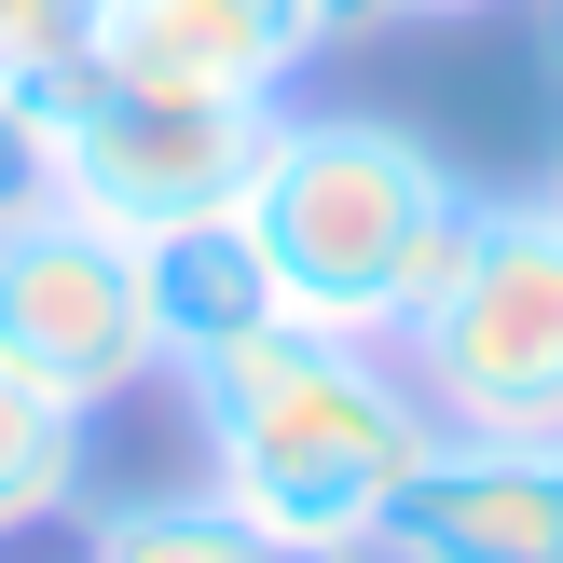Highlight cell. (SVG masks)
Segmentation results:
<instances>
[{
    "label": "cell",
    "mask_w": 563,
    "mask_h": 563,
    "mask_svg": "<svg viewBox=\"0 0 563 563\" xmlns=\"http://www.w3.org/2000/svg\"><path fill=\"white\" fill-rule=\"evenodd\" d=\"M179 399H192L207 495H234L262 537H330V550H372L385 509H399V482L440 440V412L399 372V344L302 330V317H275L262 344L179 372Z\"/></svg>",
    "instance_id": "obj_1"
},
{
    "label": "cell",
    "mask_w": 563,
    "mask_h": 563,
    "mask_svg": "<svg viewBox=\"0 0 563 563\" xmlns=\"http://www.w3.org/2000/svg\"><path fill=\"white\" fill-rule=\"evenodd\" d=\"M247 234H262L302 330L399 344L454 289L467 234H482V192L385 110H275V152L247 179Z\"/></svg>",
    "instance_id": "obj_2"
},
{
    "label": "cell",
    "mask_w": 563,
    "mask_h": 563,
    "mask_svg": "<svg viewBox=\"0 0 563 563\" xmlns=\"http://www.w3.org/2000/svg\"><path fill=\"white\" fill-rule=\"evenodd\" d=\"M399 372L467 440H563V220L537 192H482V234L399 330Z\"/></svg>",
    "instance_id": "obj_3"
},
{
    "label": "cell",
    "mask_w": 563,
    "mask_h": 563,
    "mask_svg": "<svg viewBox=\"0 0 563 563\" xmlns=\"http://www.w3.org/2000/svg\"><path fill=\"white\" fill-rule=\"evenodd\" d=\"M42 97H55V207L137 247L234 220L275 152V110H289V97H152V82H97V69H55Z\"/></svg>",
    "instance_id": "obj_4"
},
{
    "label": "cell",
    "mask_w": 563,
    "mask_h": 563,
    "mask_svg": "<svg viewBox=\"0 0 563 563\" xmlns=\"http://www.w3.org/2000/svg\"><path fill=\"white\" fill-rule=\"evenodd\" d=\"M0 357L27 385H55L69 412H110L137 385H165V330H152V262L137 234L82 207H42L0 234Z\"/></svg>",
    "instance_id": "obj_5"
},
{
    "label": "cell",
    "mask_w": 563,
    "mask_h": 563,
    "mask_svg": "<svg viewBox=\"0 0 563 563\" xmlns=\"http://www.w3.org/2000/svg\"><path fill=\"white\" fill-rule=\"evenodd\" d=\"M372 550L385 563H563V440H467V427H440Z\"/></svg>",
    "instance_id": "obj_6"
},
{
    "label": "cell",
    "mask_w": 563,
    "mask_h": 563,
    "mask_svg": "<svg viewBox=\"0 0 563 563\" xmlns=\"http://www.w3.org/2000/svg\"><path fill=\"white\" fill-rule=\"evenodd\" d=\"M302 14L289 0H97L82 69L152 82V97H289L302 82Z\"/></svg>",
    "instance_id": "obj_7"
},
{
    "label": "cell",
    "mask_w": 563,
    "mask_h": 563,
    "mask_svg": "<svg viewBox=\"0 0 563 563\" xmlns=\"http://www.w3.org/2000/svg\"><path fill=\"white\" fill-rule=\"evenodd\" d=\"M137 262H152L165 385L207 372V357H234V344H262V330L289 317V289H275V262H262V234H247V207H234V220H192V234H152Z\"/></svg>",
    "instance_id": "obj_8"
},
{
    "label": "cell",
    "mask_w": 563,
    "mask_h": 563,
    "mask_svg": "<svg viewBox=\"0 0 563 563\" xmlns=\"http://www.w3.org/2000/svg\"><path fill=\"white\" fill-rule=\"evenodd\" d=\"M82 482H97V412H69L55 385H27L14 357H0V537L69 522Z\"/></svg>",
    "instance_id": "obj_9"
},
{
    "label": "cell",
    "mask_w": 563,
    "mask_h": 563,
    "mask_svg": "<svg viewBox=\"0 0 563 563\" xmlns=\"http://www.w3.org/2000/svg\"><path fill=\"white\" fill-rule=\"evenodd\" d=\"M82 563H262V522L207 482L192 495H110L82 522Z\"/></svg>",
    "instance_id": "obj_10"
},
{
    "label": "cell",
    "mask_w": 563,
    "mask_h": 563,
    "mask_svg": "<svg viewBox=\"0 0 563 563\" xmlns=\"http://www.w3.org/2000/svg\"><path fill=\"white\" fill-rule=\"evenodd\" d=\"M55 207V97L42 82H0V234Z\"/></svg>",
    "instance_id": "obj_11"
},
{
    "label": "cell",
    "mask_w": 563,
    "mask_h": 563,
    "mask_svg": "<svg viewBox=\"0 0 563 563\" xmlns=\"http://www.w3.org/2000/svg\"><path fill=\"white\" fill-rule=\"evenodd\" d=\"M82 27H97V0H0V82L82 69Z\"/></svg>",
    "instance_id": "obj_12"
},
{
    "label": "cell",
    "mask_w": 563,
    "mask_h": 563,
    "mask_svg": "<svg viewBox=\"0 0 563 563\" xmlns=\"http://www.w3.org/2000/svg\"><path fill=\"white\" fill-rule=\"evenodd\" d=\"M289 14H302V42H372V27H399V0H289Z\"/></svg>",
    "instance_id": "obj_13"
},
{
    "label": "cell",
    "mask_w": 563,
    "mask_h": 563,
    "mask_svg": "<svg viewBox=\"0 0 563 563\" xmlns=\"http://www.w3.org/2000/svg\"><path fill=\"white\" fill-rule=\"evenodd\" d=\"M262 563H385V550H330V537H262Z\"/></svg>",
    "instance_id": "obj_14"
},
{
    "label": "cell",
    "mask_w": 563,
    "mask_h": 563,
    "mask_svg": "<svg viewBox=\"0 0 563 563\" xmlns=\"http://www.w3.org/2000/svg\"><path fill=\"white\" fill-rule=\"evenodd\" d=\"M399 14H509V0H399Z\"/></svg>",
    "instance_id": "obj_15"
},
{
    "label": "cell",
    "mask_w": 563,
    "mask_h": 563,
    "mask_svg": "<svg viewBox=\"0 0 563 563\" xmlns=\"http://www.w3.org/2000/svg\"><path fill=\"white\" fill-rule=\"evenodd\" d=\"M537 207H550V220H563V137H550V179H537Z\"/></svg>",
    "instance_id": "obj_16"
},
{
    "label": "cell",
    "mask_w": 563,
    "mask_h": 563,
    "mask_svg": "<svg viewBox=\"0 0 563 563\" xmlns=\"http://www.w3.org/2000/svg\"><path fill=\"white\" fill-rule=\"evenodd\" d=\"M550 69H563V0H550Z\"/></svg>",
    "instance_id": "obj_17"
}]
</instances>
